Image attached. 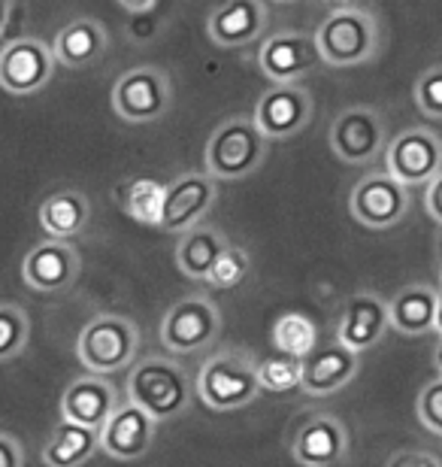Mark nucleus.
Returning a JSON list of instances; mask_svg holds the SVG:
<instances>
[{
	"mask_svg": "<svg viewBox=\"0 0 442 467\" xmlns=\"http://www.w3.org/2000/svg\"><path fill=\"white\" fill-rule=\"evenodd\" d=\"M88 216H91L88 198L73 189L55 192L40 203V228L46 231V237L77 240L86 231Z\"/></svg>",
	"mask_w": 442,
	"mask_h": 467,
	"instance_id": "nucleus-26",
	"label": "nucleus"
},
{
	"mask_svg": "<svg viewBox=\"0 0 442 467\" xmlns=\"http://www.w3.org/2000/svg\"><path fill=\"white\" fill-rule=\"evenodd\" d=\"M55 61L58 55L43 40H34V36L9 40L0 55V86L9 95H34L52 79Z\"/></svg>",
	"mask_w": 442,
	"mask_h": 467,
	"instance_id": "nucleus-12",
	"label": "nucleus"
},
{
	"mask_svg": "<svg viewBox=\"0 0 442 467\" xmlns=\"http://www.w3.org/2000/svg\"><path fill=\"white\" fill-rule=\"evenodd\" d=\"M173 100L170 77L158 67H137L121 73L112 86V109L128 125H146L167 113Z\"/></svg>",
	"mask_w": 442,
	"mask_h": 467,
	"instance_id": "nucleus-6",
	"label": "nucleus"
},
{
	"mask_svg": "<svg viewBox=\"0 0 442 467\" xmlns=\"http://www.w3.org/2000/svg\"><path fill=\"white\" fill-rule=\"evenodd\" d=\"M100 431L103 428L61 419L55 425L49 443L43 446V462L49 467H79L86 464L94 452L100 450Z\"/></svg>",
	"mask_w": 442,
	"mask_h": 467,
	"instance_id": "nucleus-24",
	"label": "nucleus"
},
{
	"mask_svg": "<svg viewBox=\"0 0 442 467\" xmlns=\"http://www.w3.org/2000/svg\"><path fill=\"white\" fill-rule=\"evenodd\" d=\"M77 276H79V252L73 246V240L49 237L27 249L22 258V279L34 292L43 295L61 292Z\"/></svg>",
	"mask_w": 442,
	"mask_h": 467,
	"instance_id": "nucleus-14",
	"label": "nucleus"
},
{
	"mask_svg": "<svg viewBox=\"0 0 442 467\" xmlns=\"http://www.w3.org/2000/svg\"><path fill=\"white\" fill-rule=\"evenodd\" d=\"M31 325H27V313L15 304L0 306V361L15 358L25 349Z\"/></svg>",
	"mask_w": 442,
	"mask_h": 467,
	"instance_id": "nucleus-30",
	"label": "nucleus"
},
{
	"mask_svg": "<svg viewBox=\"0 0 442 467\" xmlns=\"http://www.w3.org/2000/svg\"><path fill=\"white\" fill-rule=\"evenodd\" d=\"M146 13H134V22H130V36L134 40H152L158 34V25L155 22H143Z\"/></svg>",
	"mask_w": 442,
	"mask_h": 467,
	"instance_id": "nucleus-37",
	"label": "nucleus"
},
{
	"mask_svg": "<svg viewBox=\"0 0 442 467\" xmlns=\"http://www.w3.org/2000/svg\"><path fill=\"white\" fill-rule=\"evenodd\" d=\"M322 61L331 67H355L379 49V22L364 6H336L315 31Z\"/></svg>",
	"mask_w": 442,
	"mask_h": 467,
	"instance_id": "nucleus-3",
	"label": "nucleus"
},
{
	"mask_svg": "<svg viewBox=\"0 0 442 467\" xmlns=\"http://www.w3.org/2000/svg\"><path fill=\"white\" fill-rule=\"evenodd\" d=\"M116 4L125 9V13H152V9L158 6V0H116Z\"/></svg>",
	"mask_w": 442,
	"mask_h": 467,
	"instance_id": "nucleus-38",
	"label": "nucleus"
},
{
	"mask_svg": "<svg viewBox=\"0 0 442 467\" xmlns=\"http://www.w3.org/2000/svg\"><path fill=\"white\" fill-rule=\"evenodd\" d=\"M231 243L224 240V234L212 225H194L191 231L182 234L176 246V265L188 279H200L206 283L210 270L215 267V261L224 255Z\"/></svg>",
	"mask_w": 442,
	"mask_h": 467,
	"instance_id": "nucleus-25",
	"label": "nucleus"
},
{
	"mask_svg": "<svg viewBox=\"0 0 442 467\" xmlns=\"http://www.w3.org/2000/svg\"><path fill=\"white\" fill-rule=\"evenodd\" d=\"M267 140L270 137L261 130L258 119L233 116L221 121L206 143V171L219 176L221 182L246 180L264 164Z\"/></svg>",
	"mask_w": 442,
	"mask_h": 467,
	"instance_id": "nucleus-1",
	"label": "nucleus"
},
{
	"mask_svg": "<svg viewBox=\"0 0 442 467\" xmlns=\"http://www.w3.org/2000/svg\"><path fill=\"white\" fill-rule=\"evenodd\" d=\"M418 419L430 434L442 437V373L437 379H430L418 395Z\"/></svg>",
	"mask_w": 442,
	"mask_h": 467,
	"instance_id": "nucleus-33",
	"label": "nucleus"
},
{
	"mask_svg": "<svg viewBox=\"0 0 442 467\" xmlns=\"http://www.w3.org/2000/svg\"><path fill=\"white\" fill-rule=\"evenodd\" d=\"M22 462H25V446L18 443V437L0 431V467H22Z\"/></svg>",
	"mask_w": 442,
	"mask_h": 467,
	"instance_id": "nucleus-34",
	"label": "nucleus"
},
{
	"mask_svg": "<svg viewBox=\"0 0 442 467\" xmlns=\"http://www.w3.org/2000/svg\"><path fill=\"white\" fill-rule=\"evenodd\" d=\"M246 276H249V255L237 246H228L224 255L215 261L210 276H206V285L215 288V292H228V288H237Z\"/></svg>",
	"mask_w": 442,
	"mask_h": 467,
	"instance_id": "nucleus-31",
	"label": "nucleus"
},
{
	"mask_svg": "<svg viewBox=\"0 0 442 467\" xmlns=\"http://www.w3.org/2000/svg\"><path fill=\"white\" fill-rule=\"evenodd\" d=\"M137 349L139 331L125 316H94L82 328L77 343L82 368L91 373H103V377L128 370L137 358Z\"/></svg>",
	"mask_w": 442,
	"mask_h": 467,
	"instance_id": "nucleus-5",
	"label": "nucleus"
},
{
	"mask_svg": "<svg viewBox=\"0 0 442 467\" xmlns=\"http://www.w3.org/2000/svg\"><path fill=\"white\" fill-rule=\"evenodd\" d=\"M272 4H288V0H272Z\"/></svg>",
	"mask_w": 442,
	"mask_h": 467,
	"instance_id": "nucleus-42",
	"label": "nucleus"
},
{
	"mask_svg": "<svg viewBox=\"0 0 442 467\" xmlns=\"http://www.w3.org/2000/svg\"><path fill=\"white\" fill-rule=\"evenodd\" d=\"M272 347L306 358L318 347V325L306 313H282L276 325H272Z\"/></svg>",
	"mask_w": 442,
	"mask_h": 467,
	"instance_id": "nucleus-28",
	"label": "nucleus"
},
{
	"mask_svg": "<svg viewBox=\"0 0 442 467\" xmlns=\"http://www.w3.org/2000/svg\"><path fill=\"white\" fill-rule=\"evenodd\" d=\"M52 49L64 67H86L107 49V31L94 18H77V22L61 27Z\"/></svg>",
	"mask_w": 442,
	"mask_h": 467,
	"instance_id": "nucleus-27",
	"label": "nucleus"
},
{
	"mask_svg": "<svg viewBox=\"0 0 442 467\" xmlns=\"http://www.w3.org/2000/svg\"><path fill=\"white\" fill-rule=\"evenodd\" d=\"M264 386L258 377V364L240 352H219L197 373V395L212 410L249 407Z\"/></svg>",
	"mask_w": 442,
	"mask_h": 467,
	"instance_id": "nucleus-4",
	"label": "nucleus"
},
{
	"mask_svg": "<svg viewBox=\"0 0 442 467\" xmlns=\"http://www.w3.org/2000/svg\"><path fill=\"white\" fill-rule=\"evenodd\" d=\"M425 203H427V213L434 216L437 225H442V173H437L434 180L427 182V198H425Z\"/></svg>",
	"mask_w": 442,
	"mask_h": 467,
	"instance_id": "nucleus-36",
	"label": "nucleus"
},
{
	"mask_svg": "<svg viewBox=\"0 0 442 467\" xmlns=\"http://www.w3.org/2000/svg\"><path fill=\"white\" fill-rule=\"evenodd\" d=\"M255 119L270 140L294 137L313 121V95L300 82H272L258 98Z\"/></svg>",
	"mask_w": 442,
	"mask_h": 467,
	"instance_id": "nucleus-13",
	"label": "nucleus"
},
{
	"mask_svg": "<svg viewBox=\"0 0 442 467\" xmlns=\"http://www.w3.org/2000/svg\"><path fill=\"white\" fill-rule=\"evenodd\" d=\"M118 410L116 389L103 379V373H86V377L73 379L67 391L61 398V416L73 419V422L103 428L109 422V416Z\"/></svg>",
	"mask_w": 442,
	"mask_h": 467,
	"instance_id": "nucleus-21",
	"label": "nucleus"
},
{
	"mask_svg": "<svg viewBox=\"0 0 442 467\" xmlns=\"http://www.w3.org/2000/svg\"><path fill=\"white\" fill-rule=\"evenodd\" d=\"M197 391V379L167 358H146L139 361L128 377V398L137 400L155 422H167L185 413Z\"/></svg>",
	"mask_w": 442,
	"mask_h": 467,
	"instance_id": "nucleus-2",
	"label": "nucleus"
},
{
	"mask_svg": "<svg viewBox=\"0 0 442 467\" xmlns=\"http://www.w3.org/2000/svg\"><path fill=\"white\" fill-rule=\"evenodd\" d=\"M322 61L315 34L303 31H276L258 49V67L270 82H297L315 70Z\"/></svg>",
	"mask_w": 442,
	"mask_h": 467,
	"instance_id": "nucleus-10",
	"label": "nucleus"
},
{
	"mask_svg": "<svg viewBox=\"0 0 442 467\" xmlns=\"http://www.w3.org/2000/svg\"><path fill=\"white\" fill-rule=\"evenodd\" d=\"M412 98H416L421 113H427L430 119H442V64L421 73L416 79V88H412Z\"/></svg>",
	"mask_w": 442,
	"mask_h": 467,
	"instance_id": "nucleus-32",
	"label": "nucleus"
},
{
	"mask_svg": "<svg viewBox=\"0 0 442 467\" xmlns=\"http://www.w3.org/2000/svg\"><path fill=\"white\" fill-rule=\"evenodd\" d=\"M391 328L406 334V337H421L427 331H437V310L439 295L430 285H406L397 295L388 297Z\"/></svg>",
	"mask_w": 442,
	"mask_h": 467,
	"instance_id": "nucleus-22",
	"label": "nucleus"
},
{
	"mask_svg": "<svg viewBox=\"0 0 442 467\" xmlns=\"http://www.w3.org/2000/svg\"><path fill=\"white\" fill-rule=\"evenodd\" d=\"M385 171L400 182L427 185L442 173V140L430 128H409L397 134L385 149Z\"/></svg>",
	"mask_w": 442,
	"mask_h": 467,
	"instance_id": "nucleus-9",
	"label": "nucleus"
},
{
	"mask_svg": "<svg viewBox=\"0 0 442 467\" xmlns=\"http://www.w3.org/2000/svg\"><path fill=\"white\" fill-rule=\"evenodd\" d=\"M437 334L442 337V292H439V310H437Z\"/></svg>",
	"mask_w": 442,
	"mask_h": 467,
	"instance_id": "nucleus-40",
	"label": "nucleus"
},
{
	"mask_svg": "<svg viewBox=\"0 0 442 467\" xmlns=\"http://www.w3.org/2000/svg\"><path fill=\"white\" fill-rule=\"evenodd\" d=\"M219 176L206 173H182L176 176L167 189V207L161 231L185 234L194 225H200L206 213L212 210L215 198H219Z\"/></svg>",
	"mask_w": 442,
	"mask_h": 467,
	"instance_id": "nucleus-15",
	"label": "nucleus"
},
{
	"mask_svg": "<svg viewBox=\"0 0 442 467\" xmlns=\"http://www.w3.org/2000/svg\"><path fill=\"white\" fill-rule=\"evenodd\" d=\"M345 446H349L345 425L331 413L306 416V422L291 437V455H294V462L309 467L340 464L345 459Z\"/></svg>",
	"mask_w": 442,
	"mask_h": 467,
	"instance_id": "nucleus-17",
	"label": "nucleus"
},
{
	"mask_svg": "<svg viewBox=\"0 0 442 467\" xmlns=\"http://www.w3.org/2000/svg\"><path fill=\"white\" fill-rule=\"evenodd\" d=\"M258 377H261L264 391L285 395V391L303 386V358H300V355L276 349V355L258 361Z\"/></svg>",
	"mask_w": 442,
	"mask_h": 467,
	"instance_id": "nucleus-29",
	"label": "nucleus"
},
{
	"mask_svg": "<svg viewBox=\"0 0 442 467\" xmlns=\"http://www.w3.org/2000/svg\"><path fill=\"white\" fill-rule=\"evenodd\" d=\"M391 467H437L442 464L439 452H397L388 459Z\"/></svg>",
	"mask_w": 442,
	"mask_h": 467,
	"instance_id": "nucleus-35",
	"label": "nucleus"
},
{
	"mask_svg": "<svg viewBox=\"0 0 442 467\" xmlns=\"http://www.w3.org/2000/svg\"><path fill=\"white\" fill-rule=\"evenodd\" d=\"M357 361H361V352L340 340H334V347H315L303 358V386L300 389L313 398L334 395L355 379Z\"/></svg>",
	"mask_w": 442,
	"mask_h": 467,
	"instance_id": "nucleus-19",
	"label": "nucleus"
},
{
	"mask_svg": "<svg viewBox=\"0 0 442 467\" xmlns=\"http://www.w3.org/2000/svg\"><path fill=\"white\" fill-rule=\"evenodd\" d=\"M327 4H334V6H345V4H355V0H327Z\"/></svg>",
	"mask_w": 442,
	"mask_h": 467,
	"instance_id": "nucleus-41",
	"label": "nucleus"
},
{
	"mask_svg": "<svg viewBox=\"0 0 442 467\" xmlns=\"http://www.w3.org/2000/svg\"><path fill=\"white\" fill-rule=\"evenodd\" d=\"M155 419L146 413L137 400L128 398V404H118L116 413L109 416V422L100 431V450L112 455L118 462H134L143 459L152 446L155 437Z\"/></svg>",
	"mask_w": 442,
	"mask_h": 467,
	"instance_id": "nucleus-16",
	"label": "nucleus"
},
{
	"mask_svg": "<svg viewBox=\"0 0 442 467\" xmlns=\"http://www.w3.org/2000/svg\"><path fill=\"white\" fill-rule=\"evenodd\" d=\"M388 325H391L388 297L375 292H361L349 297V304H345L343 319L336 325V340L352 347L355 352H366L379 347Z\"/></svg>",
	"mask_w": 442,
	"mask_h": 467,
	"instance_id": "nucleus-18",
	"label": "nucleus"
},
{
	"mask_svg": "<svg viewBox=\"0 0 442 467\" xmlns=\"http://www.w3.org/2000/svg\"><path fill=\"white\" fill-rule=\"evenodd\" d=\"M349 210L355 222L373 231H388L400 225L403 216L409 213V185L400 182L388 171L364 176L352 189Z\"/></svg>",
	"mask_w": 442,
	"mask_h": 467,
	"instance_id": "nucleus-7",
	"label": "nucleus"
},
{
	"mask_svg": "<svg viewBox=\"0 0 442 467\" xmlns=\"http://www.w3.org/2000/svg\"><path fill=\"white\" fill-rule=\"evenodd\" d=\"M331 149L345 164H370L375 161L388 143H385V125L375 109L349 107L334 119L331 125Z\"/></svg>",
	"mask_w": 442,
	"mask_h": 467,
	"instance_id": "nucleus-11",
	"label": "nucleus"
},
{
	"mask_svg": "<svg viewBox=\"0 0 442 467\" xmlns=\"http://www.w3.org/2000/svg\"><path fill=\"white\" fill-rule=\"evenodd\" d=\"M267 22L270 13L264 0H224L210 16L206 31H210L212 43L224 46V49H242L267 31Z\"/></svg>",
	"mask_w": 442,
	"mask_h": 467,
	"instance_id": "nucleus-20",
	"label": "nucleus"
},
{
	"mask_svg": "<svg viewBox=\"0 0 442 467\" xmlns=\"http://www.w3.org/2000/svg\"><path fill=\"white\" fill-rule=\"evenodd\" d=\"M167 189L170 182L155 180V176H130V180L116 185V203L128 219L146 228H161L164 207H167Z\"/></svg>",
	"mask_w": 442,
	"mask_h": 467,
	"instance_id": "nucleus-23",
	"label": "nucleus"
},
{
	"mask_svg": "<svg viewBox=\"0 0 442 467\" xmlns=\"http://www.w3.org/2000/svg\"><path fill=\"white\" fill-rule=\"evenodd\" d=\"M434 364H437V373H442V337H439L437 349H434Z\"/></svg>",
	"mask_w": 442,
	"mask_h": 467,
	"instance_id": "nucleus-39",
	"label": "nucleus"
},
{
	"mask_svg": "<svg viewBox=\"0 0 442 467\" xmlns=\"http://www.w3.org/2000/svg\"><path fill=\"white\" fill-rule=\"evenodd\" d=\"M221 334V313L206 297H182L161 322V343L170 352L188 355L212 347Z\"/></svg>",
	"mask_w": 442,
	"mask_h": 467,
	"instance_id": "nucleus-8",
	"label": "nucleus"
}]
</instances>
